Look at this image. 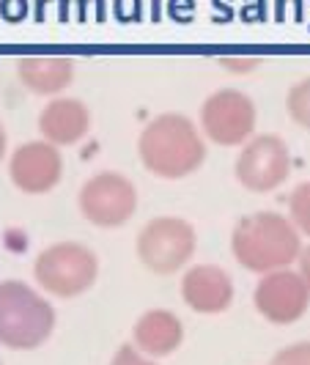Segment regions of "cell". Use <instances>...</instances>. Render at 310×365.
I'll return each mask as SVG.
<instances>
[{"label":"cell","mask_w":310,"mask_h":365,"mask_svg":"<svg viewBox=\"0 0 310 365\" xmlns=\"http://www.w3.org/2000/svg\"><path fill=\"white\" fill-rule=\"evenodd\" d=\"M231 250L250 272L269 274L286 269L302 253L299 231L277 212H256L237 222L231 234Z\"/></svg>","instance_id":"cell-1"},{"label":"cell","mask_w":310,"mask_h":365,"mask_svg":"<svg viewBox=\"0 0 310 365\" xmlns=\"http://www.w3.org/2000/svg\"><path fill=\"white\" fill-rule=\"evenodd\" d=\"M138 151L148 170L162 179H184L206 160V146L195 124L179 113H162L151 118L140 132Z\"/></svg>","instance_id":"cell-2"},{"label":"cell","mask_w":310,"mask_h":365,"mask_svg":"<svg viewBox=\"0 0 310 365\" xmlns=\"http://www.w3.org/2000/svg\"><path fill=\"white\" fill-rule=\"evenodd\" d=\"M55 327L53 305L22 280H0V344L9 349L41 346Z\"/></svg>","instance_id":"cell-3"},{"label":"cell","mask_w":310,"mask_h":365,"mask_svg":"<svg viewBox=\"0 0 310 365\" xmlns=\"http://www.w3.org/2000/svg\"><path fill=\"white\" fill-rule=\"evenodd\" d=\"M96 272H99V261L93 250L80 242H58L41 250L33 264L38 286L61 299L88 292L96 280Z\"/></svg>","instance_id":"cell-4"},{"label":"cell","mask_w":310,"mask_h":365,"mask_svg":"<svg viewBox=\"0 0 310 365\" xmlns=\"http://www.w3.org/2000/svg\"><path fill=\"white\" fill-rule=\"evenodd\" d=\"M195 228L182 217H157L138 234V258L157 274L179 272L195 253Z\"/></svg>","instance_id":"cell-5"},{"label":"cell","mask_w":310,"mask_h":365,"mask_svg":"<svg viewBox=\"0 0 310 365\" xmlns=\"http://www.w3.org/2000/svg\"><path fill=\"white\" fill-rule=\"evenodd\" d=\"M138 209V190L124 173L102 170L80 190V212L99 228L124 225Z\"/></svg>","instance_id":"cell-6"},{"label":"cell","mask_w":310,"mask_h":365,"mask_svg":"<svg viewBox=\"0 0 310 365\" xmlns=\"http://www.w3.org/2000/svg\"><path fill=\"white\" fill-rule=\"evenodd\" d=\"M201 127L217 146H242L256 129V105L234 88L215 91L201 105Z\"/></svg>","instance_id":"cell-7"},{"label":"cell","mask_w":310,"mask_h":365,"mask_svg":"<svg viewBox=\"0 0 310 365\" xmlns=\"http://www.w3.org/2000/svg\"><path fill=\"white\" fill-rule=\"evenodd\" d=\"M291 170V154L283 138L258 135L237 160V179L250 192H269L286 182Z\"/></svg>","instance_id":"cell-8"},{"label":"cell","mask_w":310,"mask_h":365,"mask_svg":"<svg viewBox=\"0 0 310 365\" xmlns=\"http://www.w3.org/2000/svg\"><path fill=\"white\" fill-rule=\"evenodd\" d=\"M256 308L272 324H294L310 308V286L305 277L291 269H280L261 277L256 286Z\"/></svg>","instance_id":"cell-9"},{"label":"cell","mask_w":310,"mask_h":365,"mask_svg":"<svg viewBox=\"0 0 310 365\" xmlns=\"http://www.w3.org/2000/svg\"><path fill=\"white\" fill-rule=\"evenodd\" d=\"M9 173H11V182L17 184L22 192L41 195V192H50L55 184L61 182L63 160L53 143L33 140V143H25L14 151Z\"/></svg>","instance_id":"cell-10"},{"label":"cell","mask_w":310,"mask_h":365,"mask_svg":"<svg viewBox=\"0 0 310 365\" xmlns=\"http://www.w3.org/2000/svg\"><path fill=\"white\" fill-rule=\"evenodd\" d=\"M182 297L195 313H222L234 299V280L225 269L201 264L184 274Z\"/></svg>","instance_id":"cell-11"},{"label":"cell","mask_w":310,"mask_h":365,"mask_svg":"<svg viewBox=\"0 0 310 365\" xmlns=\"http://www.w3.org/2000/svg\"><path fill=\"white\" fill-rule=\"evenodd\" d=\"M88 127H91V113L80 99L72 96L53 99L38 115V132L53 146H72L80 138H86Z\"/></svg>","instance_id":"cell-12"},{"label":"cell","mask_w":310,"mask_h":365,"mask_svg":"<svg viewBox=\"0 0 310 365\" xmlns=\"http://www.w3.org/2000/svg\"><path fill=\"white\" fill-rule=\"evenodd\" d=\"M132 335H135V346L140 351H146L151 357H167L184 341V327L179 316L154 308V311H146L135 322Z\"/></svg>","instance_id":"cell-13"},{"label":"cell","mask_w":310,"mask_h":365,"mask_svg":"<svg viewBox=\"0 0 310 365\" xmlns=\"http://www.w3.org/2000/svg\"><path fill=\"white\" fill-rule=\"evenodd\" d=\"M17 74L31 91L58 93L72 83L74 63L63 55H28L17 61Z\"/></svg>","instance_id":"cell-14"},{"label":"cell","mask_w":310,"mask_h":365,"mask_svg":"<svg viewBox=\"0 0 310 365\" xmlns=\"http://www.w3.org/2000/svg\"><path fill=\"white\" fill-rule=\"evenodd\" d=\"M286 110L299 127L310 129V77L299 80L286 96Z\"/></svg>","instance_id":"cell-15"},{"label":"cell","mask_w":310,"mask_h":365,"mask_svg":"<svg viewBox=\"0 0 310 365\" xmlns=\"http://www.w3.org/2000/svg\"><path fill=\"white\" fill-rule=\"evenodd\" d=\"M289 212L296 231L310 237V182H302L289 198Z\"/></svg>","instance_id":"cell-16"},{"label":"cell","mask_w":310,"mask_h":365,"mask_svg":"<svg viewBox=\"0 0 310 365\" xmlns=\"http://www.w3.org/2000/svg\"><path fill=\"white\" fill-rule=\"evenodd\" d=\"M269 365H310V341H302V344H291V346L280 349Z\"/></svg>","instance_id":"cell-17"},{"label":"cell","mask_w":310,"mask_h":365,"mask_svg":"<svg viewBox=\"0 0 310 365\" xmlns=\"http://www.w3.org/2000/svg\"><path fill=\"white\" fill-rule=\"evenodd\" d=\"M110 365H157V363L146 360L140 351H135V346H121L118 354L110 360Z\"/></svg>","instance_id":"cell-18"},{"label":"cell","mask_w":310,"mask_h":365,"mask_svg":"<svg viewBox=\"0 0 310 365\" xmlns=\"http://www.w3.org/2000/svg\"><path fill=\"white\" fill-rule=\"evenodd\" d=\"M219 63L228 66V69H234V72H253L261 61L258 58H244V61L242 58H219Z\"/></svg>","instance_id":"cell-19"},{"label":"cell","mask_w":310,"mask_h":365,"mask_svg":"<svg viewBox=\"0 0 310 365\" xmlns=\"http://www.w3.org/2000/svg\"><path fill=\"white\" fill-rule=\"evenodd\" d=\"M299 274L305 277V283L310 286V247H305V250L299 253Z\"/></svg>","instance_id":"cell-20"}]
</instances>
